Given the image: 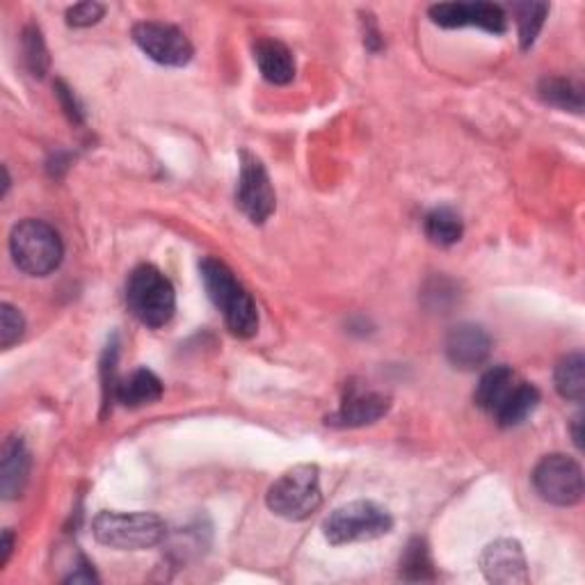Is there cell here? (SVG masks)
<instances>
[{
    "label": "cell",
    "mask_w": 585,
    "mask_h": 585,
    "mask_svg": "<svg viewBox=\"0 0 585 585\" xmlns=\"http://www.w3.org/2000/svg\"><path fill=\"white\" fill-rule=\"evenodd\" d=\"M423 232L432 245L451 247V245L460 243V238L464 234V225H462V217L453 208L439 206L425 215Z\"/></svg>",
    "instance_id": "cell-18"
},
{
    "label": "cell",
    "mask_w": 585,
    "mask_h": 585,
    "mask_svg": "<svg viewBox=\"0 0 585 585\" xmlns=\"http://www.w3.org/2000/svg\"><path fill=\"white\" fill-rule=\"evenodd\" d=\"M254 60L261 76L273 85H288L296 79V58L290 49L277 40H259L254 44Z\"/></svg>",
    "instance_id": "cell-16"
},
{
    "label": "cell",
    "mask_w": 585,
    "mask_h": 585,
    "mask_svg": "<svg viewBox=\"0 0 585 585\" xmlns=\"http://www.w3.org/2000/svg\"><path fill=\"white\" fill-rule=\"evenodd\" d=\"M64 583H99V576L94 574L92 565L88 561H83V565L76 572H73L71 576H66Z\"/></svg>",
    "instance_id": "cell-28"
},
{
    "label": "cell",
    "mask_w": 585,
    "mask_h": 585,
    "mask_svg": "<svg viewBox=\"0 0 585 585\" xmlns=\"http://www.w3.org/2000/svg\"><path fill=\"white\" fill-rule=\"evenodd\" d=\"M55 90H58L60 103H62V107H64V113L69 115V120H71V122H76V124H81V122H83V110H81L76 96H73V92H71L64 83H55Z\"/></svg>",
    "instance_id": "cell-27"
},
{
    "label": "cell",
    "mask_w": 585,
    "mask_h": 585,
    "mask_svg": "<svg viewBox=\"0 0 585 585\" xmlns=\"http://www.w3.org/2000/svg\"><path fill=\"white\" fill-rule=\"evenodd\" d=\"M540 406V391L535 384L522 380V384L517 387V391L512 393V398L505 402L503 410L494 417V421L501 425V428H515L520 423H524L533 412L535 408Z\"/></svg>",
    "instance_id": "cell-20"
},
{
    "label": "cell",
    "mask_w": 585,
    "mask_h": 585,
    "mask_svg": "<svg viewBox=\"0 0 585 585\" xmlns=\"http://www.w3.org/2000/svg\"><path fill=\"white\" fill-rule=\"evenodd\" d=\"M556 391L569 402H583L585 398V357L572 352L556 363L554 371Z\"/></svg>",
    "instance_id": "cell-19"
},
{
    "label": "cell",
    "mask_w": 585,
    "mask_h": 585,
    "mask_svg": "<svg viewBox=\"0 0 585 585\" xmlns=\"http://www.w3.org/2000/svg\"><path fill=\"white\" fill-rule=\"evenodd\" d=\"M400 576L406 581H434V565L428 552V544L421 537H414L408 544V552L400 561Z\"/></svg>",
    "instance_id": "cell-22"
},
{
    "label": "cell",
    "mask_w": 585,
    "mask_h": 585,
    "mask_svg": "<svg viewBox=\"0 0 585 585\" xmlns=\"http://www.w3.org/2000/svg\"><path fill=\"white\" fill-rule=\"evenodd\" d=\"M133 42L146 58L163 66H186L195 55L186 32L161 21L135 23Z\"/></svg>",
    "instance_id": "cell-9"
},
{
    "label": "cell",
    "mask_w": 585,
    "mask_h": 585,
    "mask_svg": "<svg viewBox=\"0 0 585 585\" xmlns=\"http://www.w3.org/2000/svg\"><path fill=\"white\" fill-rule=\"evenodd\" d=\"M270 512L288 522H305L322 505L320 469L316 464H296L284 471L266 494Z\"/></svg>",
    "instance_id": "cell-3"
},
{
    "label": "cell",
    "mask_w": 585,
    "mask_h": 585,
    "mask_svg": "<svg viewBox=\"0 0 585 585\" xmlns=\"http://www.w3.org/2000/svg\"><path fill=\"white\" fill-rule=\"evenodd\" d=\"M389 410H391V398L387 393L352 389L343 400V406L332 417H327V425L363 428L384 419Z\"/></svg>",
    "instance_id": "cell-13"
},
{
    "label": "cell",
    "mask_w": 585,
    "mask_h": 585,
    "mask_svg": "<svg viewBox=\"0 0 585 585\" xmlns=\"http://www.w3.org/2000/svg\"><path fill=\"white\" fill-rule=\"evenodd\" d=\"M444 352L453 369L460 371H475L490 359L492 352V337L488 329L475 322H460L455 325L444 343Z\"/></svg>",
    "instance_id": "cell-12"
},
{
    "label": "cell",
    "mask_w": 585,
    "mask_h": 585,
    "mask_svg": "<svg viewBox=\"0 0 585 585\" xmlns=\"http://www.w3.org/2000/svg\"><path fill=\"white\" fill-rule=\"evenodd\" d=\"M393 528V517L389 510L373 501H352L329 512L322 522V535L329 544L343 546L355 542L378 540Z\"/></svg>",
    "instance_id": "cell-6"
},
{
    "label": "cell",
    "mask_w": 585,
    "mask_h": 585,
    "mask_svg": "<svg viewBox=\"0 0 585 585\" xmlns=\"http://www.w3.org/2000/svg\"><path fill=\"white\" fill-rule=\"evenodd\" d=\"M25 335V320L21 311L8 302L0 305V348L10 350Z\"/></svg>",
    "instance_id": "cell-25"
},
{
    "label": "cell",
    "mask_w": 585,
    "mask_h": 585,
    "mask_svg": "<svg viewBox=\"0 0 585 585\" xmlns=\"http://www.w3.org/2000/svg\"><path fill=\"white\" fill-rule=\"evenodd\" d=\"M14 266L28 277H47L62 264L64 245L60 234L42 219H23L10 236Z\"/></svg>",
    "instance_id": "cell-4"
},
{
    "label": "cell",
    "mask_w": 585,
    "mask_h": 585,
    "mask_svg": "<svg viewBox=\"0 0 585 585\" xmlns=\"http://www.w3.org/2000/svg\"><path fill=\"white\" fill-rule=\"evenodd\" d=\"M12 548H14V533H12L10 528H6V533H3V544H0V569H3V567L10 563Z\"/></svg>",
    "instance_id": "cell-29"
},
{
    "label": "cell",
    "mask_w": 585,
    "mask_h": 585,
    "mask_svg": "<svg viewBox=\"0 0 585 585\" xmlns=\"http://www.w3.org/2000/svg\"><path fill=\"white\" fill-rule=\"evenodd\" d=\"M481 569L490 583L496 585H524L531 581L524 548L517 540H496L481 554Z\"/></svg>",
    "instance_id": "cell-11"
},
{
    "label": "cell",
    "mask_w": 585,
    "mask_h": 585,
    "mask_svg": "<svg viewBox=\"0 0 585 585\" xmlns=\"http://www.w3.org/2000/svg\"><path fill=\"white\" fill-rule=\"evenodd\" d=\"M105 14V8L101 3H92V0H88V3H79L66 10V25L71 28H90L94 23H99Z\"/></svg>",
    "instance_id": "cell-26"
},
{
    "label": "cell",
    "mask_w": 585,
    "mask_h": 585,
    "mask_svg": "<svg viewBox=\"0 0 585 585\" xmlns=\"http://www.w3.org/2000/svg\"><path fill=\"white\" fill-rule=\"evenodd\" d=\"M236 206L252 225H264L277 208V195L266 165L252 152H240V174L236 186Z\"/></svg>",
    "instance_id": "cell-8"
},
{
    "label": "cell",
    "mask_w": 585,
    "mask_h": 585,
    "mask_svg": "<svg viewBox=\"0 0 585 585\" xmlns=\"http://www.w3.org/2000/svg\"><path fill=\"white\" fill-rule=\"evenodd\" d=\"M548 14V6L546 3H522L515 6V17H517V28H520V44L524 51H528L537 34L544 25V19Z\"/></svg>",
    "instance_id": "cell-23"
},
{
    "label": "cell",
    "mask_w": 585,
    "mask_h": 585,
    "mask_svg": "<svg viewBox=\"0 0 585 585\" xmlns=\"http://www.w3.org/2000/svg\"><path fill=\"white\" fill-rule=\"evenodd\" d=\"M522 384V378L510 369V366H492V369L481 378L479 387H475L473 400L483 412H488L492 419L503 410L505 402L512 398Z\"/></svg>",
    "instance_id": "cell-15"
},
{
    "label": "cell",
    "mask_w": 585,
    "mask_h": 585,
    "mask_svg": "<svg viewBox=\"0 0 585 585\" xmlns=\"http://www.w3.org/2000/svg\"><path fill=\"white\" fill-rule=\"evenodd\" d=\"M115 398L122 402L124 408L154 406V402L163 398V382L154 371L137 369L129 378L117 382Z\"/></svg>",
    "instance_id": "cell-17"
},
{
    "label": "cell",
    "mask_w": 585,
    "mask_h": 585,
    "mask_svg": "<svg viewBox=\"0 0 585 585\" xmlns=\"http://www.w3.org/2000/svg\"><path fill=\"white\" fill-rule=\"evenodd\" d=\"M533 488L542 501L572 507L583 499V469L569 455H546L533 469Z\"/></svg>",
    "instance_id": "cell-7"
},
{
    "label": "cell",
    "mask_w": 585,
    "mask_h": 585,
    "mask_svg": "<svg viewBox=\"0 0 585 585\" xmlns=\"http://www.w3.org/2000/svg\"><path fill=\"white\" fill-rule=\"evenodd\" d=\"M202 281L208 300L223 314L229 332L238 339H252L259 332V309L247 288L236 279L232 268L213 256H206L199 264Z\"/></svg>",
    "instance_id": "cell-1"
},
{
    "label": "cell",
    "mask_w": 585,
    "mask_h": 585,
    "mask_svg": "<svg viewBox=\"0 0 585 585\" xmlns=\"http://www.w3.org/2000/svg\"><path fill=\"white\" fill-rule=\"evenodd\" d=\"M129 311L146 327H165L176 311L172 281L156 266H137L126 281Z\"/></svg>",
    "instance_id": "cell-5"
},
{
    "label": "cell",
    "mask_w": 585,
    "mask_h": 585,
    "mask_svg": "<svg viewBox=\"0 0 585 585\" xmlns=\"http://www.w3.org/2000/svg\"><path fill=\"white\" fill-rule=\"evenodd\" d=\"M540 96L561 110H569V113H581L583 110V90L578 83L569 79H544L540 83Z\"/></svg>",
    "instance_id": "cell-21"
},
{
    "label": "cell",
    "mask_w": 585,
    "mask_h": 585,
    "mask_svg": "<svg viewBox=\"0 0 585 585\" xmlns=\"http://www.w3.org/2000/svg\"><path fill=\"white\" fill-rule=\"evenodd\" d=\"M30 479V451L21 437H8L0 451V494L14 501L23 494Z\"/></svg>",
    "instance_id": "cell-14"
},
{
    "label": "cell",
    "mask_w": 585,
    "mask_h": 585,
    "mask_svg": "<svg viewBox=\"0 0 585 585\" xmlns=\"http://www.w3.org/2000/svg\"><path fill=\"white\" fill-rule=\"evenodd\" d=\"M572 423H574V430H572V434H574V444H576V449L581 451V449H583V437H581V423H583V417L576 414Z\"/></svg>",
    "instance_id": "cell-30"
},
{
    "label": "cell",
    "mask_w": 585,
    "mask_h": 585,
    "mask_svg": "<svg viewBox=\"0 0 585 585\" xmlns=\"http://www.w3.org/2000/svg\"><path fill=\"white\" fill-rule=\"evenodd\" d=\"M23 60L30 69L32 76H44L47 69H49V51H47V44H44V37L40 32V28L34 25H28L23 30Z\"/></svg>",
    "instance_id": "cell-24"
},
{
    "label": "cell",
    "mask_w": 585,
    "mask_h": 585,
    "mask_svg": "<svg viewBox=\"0 0 585 585\" xmlns=\"http://www.w3.org/2000/svg\"><path fill=\"white\" fill-rule=\"evenodd\" d=\"M92 535L99 544L117 552H144L165 540L167 526L154 512L103 510L92 522Z\"/></svg>",
    "instance_id": "cell-2"
},
{
    "label": "cell",
    "mask_w": 585,
    "mask_h": 585,
    "mask_svg": "<svg viewBox=\"0 0 585 585\" xmlns=\"http://www.w3.org/2000/svg\"><path fill=\"white\" fill-rule=\"evenodd\" d=\"M432 23L442 28H481L490 34L507 30L503 8L494 3H439L428 10Z\"/></svg>",
    "instance_id": "cell-10"
}]
</instances>
